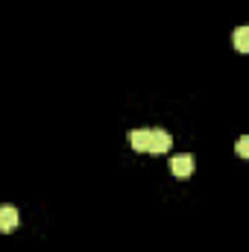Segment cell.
Instances as JSON below:
<instances>
[{
  "label": "cell",
  "mask_w": 249,
  "mask_h": 252,
  "mask_svg": "<svg viewBox=\"0 0 249 252\" xmlns=\"http://www.w3.org/2000/svg\"><path fill=\"white\" fill-rule=\"evenodd\" d=\"M170 144H173L170 132H164V129H150V150H147V153L161 156V153H167V150H170Z\"/></svg>",
  "instance_id": "1"
},
{
  "label": "cell",
  "mask_w": 249,
  "mask_h": 252,
  "mask_svg": "<svg viewBox=\"0 0 249 252\" xmlns=\"http://www.w3.org/2000/svg\"><path fill=\"white\" fill-rule=\"evenodd\" d=\"M170 170L176 179H187L193 173V156H173L170 158Z\"/></svg>",
  "instance_id": "2"
},
{
  "label": "cell",
  "mask_w": 249,
  "mask_h": 252,
  "mask_svg": "<svg viewBox=\"0 0 249 252\" xmlns=\"http://www.w3.org/2000/svg\"><path fill=\"white\" fill-rule=\"evenodd\" d=\"M18 223H21L18 208L15 205H0V232H15Z\"/></svg>",
  "instance_id": "3"
},
{
  "label": "cell",
  "mask_w": 249,
  "mask_h": 252,
  "mask_svg": "<svg viewBox=\"0 0 249 252\" xmlns=\"http://www.w3.org/2000/svg\"><path fill=\"white\" fill-rule=\"evenodd\" d=\"M129 144H132L135 153H147V150H150V129H135V132H129Z\"/></svg>",
  "instance_id": "4"
},
{
  "label": "cell",
  "mask_w": 249,
  "mask_h": 252,
  "mask_svg": "<svg viewBox=\"0 0 249 252\" xmlns=\"http://www.w3.org/2000/svg\"><path fill=\"white\" fill-rule=\"evenodd\" d=\"M235 47L241 53H249V27H238L235 30Z\"/></svg>",
  "instance_id": "5"
},
{
  "label": "cell",
  "mask_w": 249,
  "mask_h": 252,
  "mask_svg": "<svg viewBox=\"0 0 249 252\" xmlns=\"http://www.w3.org/2000/svg\"><path fill=\"white\" fill-rule=\"evenodd\" d=\"M238 156H241V158H247V156H249V138H247V135L238 141Z\"/></svg>",
  "instance_id": "6"
}]
</instances>
